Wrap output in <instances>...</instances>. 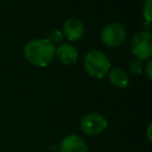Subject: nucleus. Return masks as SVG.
<instances>
[{
  "instance_id": "f257e3e1",
  "label": "nucleus",
  "mask_w": 152,
  "mask_h": 152,
  "mask_svg": "<svg viewBox=\"0 0 152 152\" xmlns=\"http://www.w3.org/2000/svg\"><path fill=\"white\" fill-rule=\"evenodd\" d=\"M55 50V45L48 39H33L25 45L24 55L30 63L37 66H46L52 62Z\"/></svg>"
},
{
  "instance_id": "f03ea898",
  "label": "nucleus",
  "mask_w": 152,
  "mask_h": 152,
  "mask_svg": "<svg viewBox=\"0 0 152 152\" xmlns=\"http://www.w3.org/2000/svg\"><path fill=\"white\" fill-rule=\"evenodd\" d=\"M83 64L89 76L95 78L104 77L110 70V62L108 57L99 50H90L87 52L83 59Z\"/></svg>"
},
{
  "instance_id": "7ed1b4c3",
  "label": "nucleus",
  "mask_w": 152,
  "mask_h": 152,
  "mask_svg": "<svg viewBox=\"0 0 152 152\" xmlns=\"http://www.w3.org/2000/svg\"><path fill=\"white\" fill-rule=\"evenodd\" d=\"M126 39V28L120 23H109L101 31V40L109 48L120 46Z\"/></svg>"
},
{
  "instance_id": "20e7f679",
  "label": "nucleus",
  "mask_w": 152,
  "mask_h": 152,
  "mask_svg": "<svg viewBox=\"0 0 152 152\" xmlns=\"http://www.w3.org/2000/svg\"><path fill=\"white\" fill-rule=\"evenodd\" d=\"M132 52L140 61H150L152 56V36L147 31L139 32L132 39Z\"/></svg>"
},
{
  "instance_id": "39448f33",
  "label": "nucleus",
  "mask_w": 152,
  "mask_h": 152,
  "mask_svg": "<svg viewBox=\"0 0 152 152\" xmlns=\"http://www.w3.org/2000/svg\"><path fill=\"white\" fill-rule=\"evenodd\" d=\"M81 129L88 135H97L107 128V120L99 113H89L81 119Z\"/></svg>"
},
{
  "instance_id": "423d86ee",
  "label": "nucleus",
  "mask_w": 152,
  "mask_h": 152,
  "mask_svg": "<svg viewBox=\"0 0 152 152\" xmlns=\"http://www.w3.org/2000/svg\"><path fill=\"white\" fill-rule=\"evenodd\" d=\"M59 152H88V146L84 139L76 134H70L62 139Z\"/></svg>"
},
{
  "instance_id": "0eeeda50",
  "label": "nucleus",
  "mask_w": 152,
  "mask_h": 152,
  "mask_svg": "<svg viewBox=\"0 0 152 152\" xmlns=\"http://www.w3.org/2000/svg\"><path fill=\"white\" fill-rule=\"evenodd\" d=\"M62 33L70 42L78 40L84 34V25L80 19L69 18L63 25V32Z\"/></svg>"
},
{
  "instance_id": "6e6552de",
  "label": "nucleus",
  "mask_w": 152,
  "mask_h": 152,
  "mask_svg": "<svg viewBox=\"0 0 152 152\" xmlns=\"http://www.w3.org/2000/svg\"><path fill=\"white\" fill-rule=\"evenodd\" d=\"M77 50L71 44H62L55 50V57L63 64H72L77 61Z\"/></svg>"
},
{
  "instance_id": "1a4fd4ad",
  "label": "nucleus",
  "mask_w": 152,
  "mask_h": 152,
  "mask_svg": "<svg viewBox=\"0 0 152 152\" xmlns=\"http://www.w3.org/2000/svg\"><path fill=\"white\" fill-rule=\"evenodd\" d=\"M109 82L116 88H126L129 83V77L127 72L121 68H113L108 71Z\"/></svg>"
},
{
  "instance_id": "9d476101",
  "label": "nucleus",
  "mask_w": 152,
  "mask_h": 152,
  "mask_svg": "<svg viewBox=\"0 0 152 152\" xmlns=\"http://www.w3.org/2000/svg\"><path fill=\"white\" fill-rule=\"evenodd\" d=\"M63 33H62V31H59V30H52L50 33H49V38H48V40L53 45V44H59L62 40H63Z\"/></svg>"
},
{
  "instance_id": "9b49d317",
  "label": "nucleus",
  "mask_w": 152,
  "mask_h": 152,
  "mask_svg": "<svg viewBox=\"0 0 152 152\" xmlns=\"http://www.w3.org/2000/svg\"><path fill=\"white\" fill-rule=\"evenodd\" d=\"M142 63H141V61L140 59H134L133 62H131V64H129V70H131V72L132 74H134V75H139L141 71H142Z\"/></svg>"
},
{
  "instance_id": "f8f14e48",
  "label": "nucleus",
  "mask_w": 152,
  "mask_h": 152,
  "mask_svg": "<svg viewBox=\"0 0 152 152\" xmlns=\"http://www.w3.org/2000/svg\"><path fill=\"white\" fill-rule=\"evenodd\" d=\"M144 17L147 23L151 21V0H146V2L144 4Z\"/></svg>"
},
{
  "instance_id": "ddd939ff",
  "label": "nucleus",
  "mask_w": 152,
  "mask_h": 152,
  "mask_svg": "<svg viewBox=\"0 0 152 152\" xmlns=\"http://www.w3.org/2000/svg\"><path fill=\"white\" fill-rule=\"evenodd\" d=\"M151 66H152V63H151V61H148V63L146 65V71H147V77L148 78H151Z\"/></svg>"
},
{
  "instance_id": "4468645a",
  "label": "nucleus",
  "mask_w": 152,
  "mask_h": 152,
  "mask_svg": "<svg viewBox=\"0 0 152 152\" xmlns=\"http://www.w3.org/2000/svg\"><path fill=\"white\" fill-rule=\"evenodd\" d=\"M150 131H151V125H148V127H147V137H148V140L151 141V135H150Z\"/></svg>"
}]
</instances>
